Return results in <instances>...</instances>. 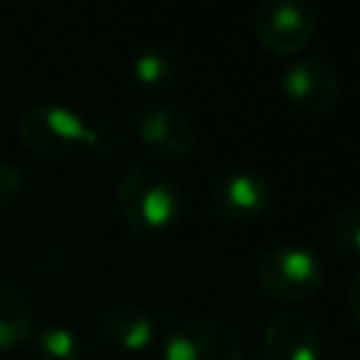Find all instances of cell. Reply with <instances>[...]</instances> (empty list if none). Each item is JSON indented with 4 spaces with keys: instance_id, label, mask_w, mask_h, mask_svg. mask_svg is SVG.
Listing matches in <instances>:
<instances>
[{
    "instance_id": "obj_1",
    "label": "cell",
    "mask_w": 360,
    "mask_h": 360,
    "mask_svg": "<svg viewBox=\"0 0 360 360\" xmlns=\"http://www.w3.org/2000/svg\"><path fill=\"white\" fill-rule=\"evenodd\" d=\"M115 202L124 222L135 233H158L180 219L183 188L169 172L149 163H135L118 177Z\"/></svg>"
},
{
    "instance_id": "obj_2",
    "label": "cell",
    "mask_w": 360,
    "mask_h": 360,
    "mask_svg": "<svg viewBox=\"0 0 360 360\" xmlns=\"http://www.w3.org/2000/svg\"><path fill=\"white\" fill-rule=\"evenodd\" d=\"M256 281L267 298L295 304L312 298L321 290L323 264L304 245H276L259 259Z\"/></svg>"
},
{
    "instance_id": "obj_3",
    "label": "cell",
    "mask_w": 360,
    "mask_h": 360,
    "mask_svg": "<svg viewBox=\"0 0 360 360\" xmlns=\"http://www.w3.org/2000/svg\"><path fill=\"white\" fill-rule=\"evenodd\" d=\"M17 132L28 149L45 158H62L79 146H87L90 124L65 104L39 101L20 112Z\"/></svg>"
},
{
    "instance_id": "obj_4",
    "label": "cell",
    "mask_w": 360,
    "mask_h": 360,
    "mask_svg": "<svg viewBox=\"0 0 360 360\" xmlns=\"http://www.w3.org/2000/svg\"><path fill=\"white\" fill-rule=\"evenodd\" d=\"M163 360H245L242 338L211 318H183L163 338Z\"/></svg>"
},
{
    "instance_id": "obj_5",
    "label": "cell",
    "mask_w": 360,
    "mask_h": 360,
    "mask_svg": "<svg viewBox=\"0 0 360 360\" xmlns=\"http://www.w3.org/2000/svg\"><path fill=\"white\" fill-rule=\"evenodd\" d=\"M253 31L264 51L292 56L315 37V11L304 0H262L253 11Z\"/></svg>"
},
{
    "instance_id": "obj_6",
    "label": "cell",
    "mask_w": 360,
    "mask_h": 360,
    "mask_svg": "<svg viewBox=\"0 0 360 360\" xmlns=\"http://www.w3.org/2000/svg\"><path fill=\"white\" fill-rule=\"evenodd\" d=\"M135 132L149 155L160 160H172V163L186 160L197 143L191 118L180 107L166 104V101H152L141 107L135 118Z\"/></svg>"
},
{
    "instance_id": "obj_7",
    "label": "cell",
    "mask_w": 360,
    "mask_h": 360,
    "mask_svg": "<svg viewBox=\"0 0 360 360\" xmlns=\"http://www.w3.org/2000/svg\"><path fill=\"white\" fill-rule=\"evenodd\" d=\"M281 90L292 107L304 115H326L340 101V79L338 73L315 56L292 59L281 73Z\"/></svg>"
},
{
    "instance_id": "obj_8",
    "label": "cell",
    "mask_w": 360,
    "mask_h": 360,
    "mask_svg": "<svg viewBox=\"0 0 360 360\" xmlns=\"http://www.w3.org/2000/svg\"><path fill=\"white\" fill-rule=\"evenodd\" d=\"M270 183L253 169H233L214 183L211 202L228 219H250L270 205Z\"/></svg>"
},
{
    "instance_id": "obj_9",
    "label": "cell",
    "mask_w": 360,
    "mask_h": 360,
    "mask_svg": "<svg viewBox=\"0 0 360 360\" xmlns=\"http://www.w3.org/2000/svg\"><path fill=\"white\" fill-rule=\"evenodd\" d=\"M264 360H321L318 329L295 312H278L267 321L262 335Z\"/></svg>"
},
{
    "instance_id": "obj_10",
    "label": "cell",
    "mask_w": 360,
    "mask_h": 360,
    "mask_svg": "<svg viewBox=\"0 0 360 360\" xmlns=\"http://www.w3.org/2000/svg\"><path fill=\"white\" fill-rule=\"evenodd\" d=\"M101 332L112 346L141 352L155 340V318L135 301H118L101 315Z\"/></svg>"
},
{
    "instance_id": "obj_11",
    "label": "cell",
    "mask_w": 360,
    "mask_h": 360,
    "mask_svg": "<svg viewBox=\"0 0 360 360\" xmlns=\"http://www.w3.org/2000/svg\"><path fill=\"white\" fill-rule=\"evenodd\" d=\"M34 304L17 287L0 284V352L17 349L34 335Z\"/></svg>"
},
{
    "instance_id": "obj_12",
    "label": "cell",
    "mask_w": 360,
    "mask_h": 360,
    "mask_svg": "<svg viewBox=\"0 0 360 360\" xmlns=\"http://www.w3.org/2000/svg\"><path fill=\"white\" fill-rule=\"evenodd\" d=\"M34 360H79L82 357V338L62 323L42 326L31 335Z\"/></svg>"
},
{
    "instance_id": "obj_13",
    "label": "cell",
    "mask_w": 360,
    "mask_h": 360,
    "mask_svg": "<svg viewBox=\"0 0 360 360\" xmlns=\"http://www.w3.org/2000/svg\"><path fill=\"white\" fill-rule=\"evenodd\" d=\"M132 76L141 87H166L177 76V62L166 48L149 45L132 59Z\"/></svg>"
},
{
    "instance_id": "obj_14",
    "label": "cell",
    "mask_w": 360,
    "mask_h": 360,
    "mask_svg": "<svg viewBox=\"0 0 360 360\" xmlns=\"http://www.w3.org/2000/svg\"><path fill=\"white\" fill-rule=\"evenodd\" d=\"M332 239L343 253L360 256V205H340L332 217Z\"/></svg>"
},
{
    "instance_id": "obj_15",
    "label": "cell",
    "mask_w": 360,
    "mask_h": 360,
    "mask_svg": "<svg viewBox=\"0 0 360 360\" xmlns=\"http://www.w3.org/2000/svg\"><path fill=\"white\" fill-rule=\"evenodd\" d=\"M22 191H25V177L20 166L11 160H0V214L17 205Z\"/></svg>"
},
{
    "instance_id": "obj_16",
    "label": "cell",
    "mask_w": 360,
    "mask_h": 360,
    "mask_svg": "<svg viewBox=\"0 0 360 360\" xmlns=\"http://www.w3.org/2000/svg\"><path fill=\"white\" fill-rule=\"evenodd\" d=\"M346 304H349L352 318L360 323V270H357V273H354V278L349 281V290H346Z\"/></svg>"
},
{
    "instance_id": "obj_17",
    "label": "cell",
    "mask_w": 360,
    "mask_h": 360,
    "mask_svg": "<svg viewBox=\"0 0 360 360\" xmlns=\"http://www.w3.org/2000/svg\"><path fill=\"white\" fill-rule=\"evenodd\" d=\"M6 51H8V45H6V37L0 34V62L6 59Z\"/></svg>"
}]
</instances>
